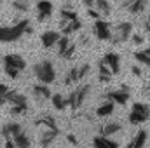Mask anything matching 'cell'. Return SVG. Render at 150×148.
I'll list each match as a JSON object with an SVG mask.
<instances>
[{
	"instance_id": "7bdbcfd3",
	"label": "cell",
	"mask_w": 150,
	"mask_h": 148,
	"mask_svg": "<svg viewBox=\"0 0 150 148\" xmlns=\"http://www.w3.org/2000/svg\"><path fill=\"white\" fill-rule=\"evenodd\" d=\"M149 89H150V85H149Z\"/></svg>"
},
{
	"instance_id": "9c48e42d",
	"label": "cell",
	"mask_w": 150,
	"mask_h": 148,
	"mask_svg": "<svg viewBox=\"0 0 150 148\" xmlns=\"http://www.w3.org/2000/svg\"><path fill=\"white\" fill-rule=\"evenodd\" d=\"M59 134V129L58 127H42L40 129V134H38V143L42 147H49Z\"/></svg>"
},
{
	"instance_id": "603a6c76",
	"label": "cell",
	"mask_w": 150,
	"mask_h": 148,
	"mask_svg": "<svg viewBox=\"0 0 150 148\" xmlns=\"http://www.w3.org/2000/svg\"><path fill=\"white\" fill-rule=\"evenodd\" d=\"M120 131H122V125L119 122H108L103 127H100V134H103V136H112V134H117Z\"/></svg>"
},
{
	"instance_id": "74e56055",
	"label": "cell",
	"mask_w": 150,
	"mask_h": 148,
	"mask_svg": "<svg viewBox=\"0 0 150 148\" xmlns=\"http://www.w3.org/2000/svg\"><path fill=\"white\" fill-rule=\"evenodd\" d=\"M94 2H96V0H82V4H84L86 7H94Z\"/></svg>"
},
{
	"instance_id": "83f0119b",
	"label": "cell",
	"mask_w": 150,
	"mask_h": 148,
	"mask_svg": "<svg viewBox=\"0 0 150 148\" xmlns=\"http://www.w3.org/2000/svg\"><path fill=\"white\" fill-rule=\"evenodd\" d=\"M94 7H96L103 16H110V12H112V4H110L108 0H96V2H94Z\"/></svg>"
},
{
	"instance_id": "f546056e",
	"label": "cell",
	"mask_w": 150,
	"mask_h": 148,
	"mask_svg": "<svg viewBox=\"0 0 150 148\" xmlns=\"http://www.w3.org/2000/svg\"><path fill=\"white\" fill-rule=\"evenodd\" d=\"M134 59L140 63V65H145V66H150V56L145 52V51H136L134 54Z\"/></svg>"
},
{
	"instance_id": "4316f807",
	"label": "cell",
	"mask_w": 150,
	"mask_h": 148,
	"mask_svg": "<svg viewBox=\"0 0 150 148\" xmlns=\"http://www.w3.org/2000/svg\"><path fill=\"white\" fill-rule=\"evenodd\" d=\"M12 140H14V145H16L18 148H28L30 145H32V140H30L23 131H21L19 134H16Z\"/></svg>"
},
{
	"instance_id": "7a4b0ae2",
	"label": "cell",
	"mask_w": 150,
	"mask_h": 148,
	"mask_svg": "<svg viewBox=\"0 0 150 148\" xmlns=\"http://www.w3.org/2000/svg\"><path fill=\"white\" fill-rule=\"evenodd\" d=\"M26 68V61L19 54H7L4 56V72L9 78H18V75Z\"/></svg>"
},
{
	"instance_id": "2e32d148",
	"label": "cell",
	"mask_w": 150,
	"mask_h": 148,
	"mask_svg": "<svg viewBox=\"0 0 150 148\" xmlns=\"http://www.w3.org/2000/svg\"><path fill=\"white\" fill-rule=\"evenodd\" d=\"M113 77V72L110 70V66L101 59L100 63H98V78H100V82H103V84H107V82H110Z\"/></svg>"
},
{
	"instance_id": "ffe728a7",
	"label": "cell",
	"mask_w": 150,
	"mask_h": 148,
	"mask_svg": "<svg viewBox=\"0 0 150 148\" xmlns=\"http://www.w3.org/2000/svg\"><path fill=\"white\" fill-rule=\"evenodd\" d=\"M147 134H149V132H147L145 129H140V131L134 134V138L127 143V147L129 148H142L147 143Z\"/></svg>"
},
{
	"instance_id": "d590c367",
	"label": "cell",
	"mask_w": 150,
	"mask_h": 148,
	"mask_svg": "<svg viewBox=\"0 0 150 148\" xmlns=\"http://www.w3.org/2000/svg\"><path fill=\"white\" fill-rule=\"evenodd\" d=\"M131 38H133V42H134L136 45L143 44V37H142V35H138V33H136V35H131Z\"/></svg>"
},
{
	"instance_id": "8992f818",
	"label": "cell",
	"mask_w": 150,
	"mask_h": 148,
	"mask_svg": "<svg viewBox=\"0 0 150 148\" xmlns=\"http://www.w3.org/2000/svg\"><path fill=\"white\" fill-rule=\"evenodd\" d=\"M89 91H91V87H89L87 84H84V85H79L77 89H74V91L70 92V96L67 98L68 108H72V110H79V108L82 106V103L86 101V98H87Z\"/></svg>"
},
{
	"instance_id": "f35d334b",
	"label": "cell",
	"mask_w": 150,
	"mask_h": 148,
	"mask_svg": "<svg viewBox=\"0 0 150 148\" xmlns=\"http://www.w3.org/2000/svg\"><path fill=\"white\" fill-rule=\"evenodd\" d=\"M145 32H147V33H150V16L147 18V21H145Z\"/></svg>"
},
{
	"instance_id": "30bf717a",
	"label": "cell",
	"mask_w": 150,
	"mask_h": 148,
	"mask_svg": "<svg viewBox=\"0 0 150 148\" xmlns=\"http://www.w3.org/2000/svg\"><path fill=\"white\" fill-rule=\"evenodd\" d=\"M107 98H108V99H112L115 105L124 106V105L129 101V87H127V85H122V89L110 91V92H107Z\"/></svg>"
},
{
	"instance_id": "6da1fadb",
	"label": "cell",
	"mask_w": 150,
	"mask_h": 148,
	"mask_svg": "<svg viewBox=\"0 0 150 148\" xmlns=\"http://www.w3.org/2000/svg\"><path fill=\"white\" fill-rule=\"evenodd\" d=\"M30 33H33V28H32V21L30 19H19L12 26L0 25V42H4V44L18 42L21 37L30 35Z\"/></svg>"
},
{
	"instance_id": "f1b7e54d",
	"label": "cell",
	"mask_w": 150,
	"mask_h": 148,
	"mask_svg": "<svg viewBox=\"0 0 150 148\" xmlns=\"http://www.w3.org/2000/svg\"><path fill=\"white\" fill-rule=\"evenodd\" d=\"M79 80H80V78H79V66H74V68H70V70L67 72L63 84H65V85H70V84L79 82Z\"/></svg>"
},
{
	"instance_id": "ba28073f",
	"label": "cell",
	"mask_w": 150,
	"mask_h": 148,
	"mask_svg": "<svg viewBox=\"0 0 150 148\" xmlns=\"http://www.w3.org/2000/svg\"><path fill=\"white\" fill-rule=\"evenodd\" d=\"M93 32L98 40H110L112 38V28L110 25L101 18V19H94V25H93Z\"/></svg>"
},
{
	"instance_id": "9a60e30c",
	"label": "cell",
	"mask_w": 150,
	"mask_h": 148,
	"mask_svg": "<svg viewBox=\"0 0 150 148\" xmlns=\"http://www.w3.org/2000/svg\"><path fill=\"white\" fill-rule=\"evenodd\" d=\"M103 61L110 66V70L113 72V75H117L120 72V58H119V54H115V52H107V54L103 56Z\"/></svg>"
},
{
	"instance_id": "5b68a950",
	"label": "cell",
	"mask_w": 150,
	"mask_h": 148,
	"mask_svg": "<svg viewBox=\"0 0 150 148\" xmlns=\"http://www.w3.org/2000/svg\"><path fill=\"white\" fill-rule=\"evenodd\" d=\"M150 118V106L147 103H134L133 108L129 111V124L138 125L143 124Z\"/></svg>"
},
{
	"instance_id": "7c38bea8",
	"label": "cell",
	"mask_w": 150,
	"mask_h": 148,
	"mask_svg": "<svg viewBox=\"0 0 150 148\" xmlns=\"http://www.w3.org/2000/svg\"><path fill=\"white\" fill-rule=\"evenodd\" d=\"M122 7L131 14H142L147 7V0H122Z\"/></svg>"
},
{
	"instance_id": "e575fe53",
	"label": "cell",
	"mask_w": 150,
	"mask_h": 148,
	"mask_svg": "<svg viewBox=\"0 0 150 148\" xmlns=\"http://www.w3.org/2000/svg\"><path fill=\"white\" fill-rule=\"evenodd\" d=\"M91 72V65H87V63H84L82 66H79V78L82 80V78H86V75Z\"/></svg>"
},
{
	"instance_id": "1f68e13d",
	"label": "cell",
	"mask_w": 150,
	"mask_h": 148,
	"mask_svg": "<svg viewBox=\"0 0 150 148\" xmlns=\"http://www.w3.org/2000/svg\"><path fill=\"white\" fill-rule=\"evenodd\" d=\"M28 111V103H23V105H16V106H11V113L12 115H23Z\"/></svg>"
},
{
	"instance_id": "ab89813d",
	"label": "cell",
	"mask_w": 150,
	"mask_h": 148,
	"mask_svg": "<svg viewBox=\"0 0 150 148\" xmlns=\"http://www.w3.org/2000/svg\"><path fill=\"white\" fill-rule=\"evenodd\" d=\"M133 75H136V77H140V75H142V70H140L138 66H133Z\"/></svg>"
},
{
	"instance_id": "4fadbf2b",
	"label": "cell",
	"mask_w": 150,
	"mask_h": 148,
	"mask_svg": "<svg viewBox=\"0 0 150 148\" xmlns=\"http://www.w3.org/2000/svg\"><path fill=\"white\" fill-rule=\"evenodd\" d=\"M59 37H61V33H59V32L47 30V32H44V33L40 35V42H42V45H44L45 49H51V47H54V45L58 44Z\"/></svg>"
},
{
	"instance_id": "836d02e7",
	"label": "cell",
	"mask_w": 150,
	"mask_h": 148,
	"mask_svg": "<svg viewBox=\"0 0 150 148\" xmlns=\"http://www.w3.org/2000/svg\"><path fill=\"white\" fill-rule=\"evenodd\" d=\"M87 16L93 18V19H101V18H103V14H101L96 7H87Z\"/></svg>"
},
{
	"instance_id": "e0dca14e",
	"label": "cell",
	"mask_w": 150,
	"mask_h": 148,
	"mask_svg": "<svg viewBox=\"0 0 150 148\" xmlns=\"http://www.w3.org/2000/svg\"><path fill=\"white\" fill-rule=\"evenodd\" d=\"M23 103H28L26 101V96L23 92L16 91V89H12V91L9 89V92H7V105L16 106V105H23Z\"/></svg>"
},
{
	"instance_id": "484cf974",
	"label": "cell",
	"mask_w": 150,
	"mask_h": 148,
	"mask_svg": "<svg viewBox=\"0 0 150 148\" xmlns=\"http://www.w3.org/2000/svg\"><path fill=\"white\" fill-rule=\"evenodd\" d=\"M35 125L37 127H58L56 125V120L51 117V115H42V117H38L37 120H35Z\"/></svg>"
},
{
	"instance_id": "d6a6232c",
	"label": "cell",
	"mask_w": 150,
	"mask_h": 148,
	"mask_svg": "<svg viewBox=\"0 0 150 148\" xmlns=\"http://www.w3.org/2000/svg\"><path fill=\"white\" fill-rule=\"evenodd\" d=\"M7 92H9V87L5 84H0V106L7 105Z\"/></svg>"
},
{
	"instance_id": "b9f144b4",
	"label": "cell",
	"mask_w": 150,
	"mask_h": 148,
	"mask_svg": "<svg viewBox=\"0 0 150 148\" xmlns=\"http://www.w3.org/2000/svg\"><path fill=\"white\" fill-rule=\"evenodd\" d=\"M2 5H4V0H0V9H2Z\"/></svg>"
},
{
	"instance_id": "cb8c5ba5",
	"label": "cell",
	"mask_w": 150,
	"mask_h": 148,
	"mask_svg": "<svg viewBox=\"0 0 150 148\" xmlns=\"http://www.w3.org/2000/svg\"><path fill=\"white\" fill-rule=\"evenodd\" d=\"M93 145H94V147H107V148H117L119 147L117 141H113V140H110L108 136H103V134L96 136V138L93 140Z\"/></svg>"
},
{
	"instance_id": "5bb4252c",
	"label": "cell",
	"mask_w": 150,
	"mask_h": 148,
	"mask_svg": "<svg viewBox=\"0 0 150 148\" xmlns=\"http://www.w3.org/2000/svg\"><path fill=\"white\" fill-rule=\"evenodd\" d=\"M33 96L40 99V101H44V99H51V96H52V92H51V89L47 87V84H44V82H38L33 85Z\"/></svg>"
},
{
	"instance_id": "8d00e7d4",
	"label": "cell",
	"mask_w": 150,
	"mask_h": 148,
	"mask_svg": "<svg viewBox=\"0 0 150 148\" xmlns=\"http://www.w3.org/2000/svg\"><path fill=\"white\" fill-rule=\"evenodd\" d=\"M67 141H68L70 145H77V138H75L74 134H67Z\"/></svg>"
},
{
	"instance_id": "7402d4cb",
	"label": "cell",
	"mask_w": 150,
	"mask_h": 148,
	"mask_svg": "<svg viewBox=\"0 0 150 148\" xmlns=\"http://www.w3.org/2000/svg\"><path fill=\"white\" fill-rule=\"evenodd\" d=\"M59 16H61V23L79 19V14L75 12L74 5H63V7H61V11H59Z\"/></svg>"
},
{
	"instance_id": "4dcf8cb0",
	"label": "cell",
	"mask_w": 150,
	"mask_h": 148,
	"mask_svg": "<svg viewBox=\"0 0 150 148\" xmlns=\"http://www.w3.org/2000/svg\"><path fill=\"white\" fill-rule=\"evenodd\" d=\"M12 7L19 12H28L30 9V0H12Z\"/></svg>"
},
{
	"instance_id": "d4e9b609",
	"label": "cell",
	"mask_w": 150,
	"mask_h": 148,
	"mask_svg": "<svg viewBox=\"0 0 150 148\" xmlns=\"http://www.w3.org/2000/svg\"><path fill=\"white\" fill-rule=\"evenodd\" d=\"M51 101H52V106H54L58 111H63L67 106H68L67 98H65L63 94H59V92H54V94L51 96Z\"/></svg>"
},
{
	"instance_id": "52a82bcc",
	"label": "cell",
	"mask_w": 150,
	"mask_h": 148,
	"mask_svg": "<svg viewBox=\"0 0 150 148\" xmlns=\"http://www.w3.org/2000/svg\"><path fill=\"white\" fill-rule=\"evenodd\" d=\"M56 47H58L59 58H63V59H70L75 52V44L70 40V35H63V33H61V37L58 40Z\"/></svg>"
},
{
	"instance_id": "8fae6325",
	"label": "cell",
	"mask_w": 150,
	"mask_h": 148,
	"mask_svg": "<svg viewBox=\"0 0 150 148\" xmlns=\"http://www.w3.org/2000/svg\"><path fill=\"white\" fill-rule=\"evenodd\" d=\"M35 9H37V19L38 21L49 19V18L52 16V11H54L52 4H51L49 0H38L37 5H35Z\"/></svg>"
},
{
	"instance_id": "ee69618b",
	"label": "cell",
	"mask_w": 150,
	"mask_h": 148,
	"mask_svg": "<svg viewBox=\"0 0 150 148\" xmlns=\"http://www.w3.org/2000/svg\"><path fill=\"white\" fill-rule=\"evenodd\" d=\"M37 2H38V0H37Z\"/></svg>"
},
{
	"instance_id": "60d3db41",
	"label": "cell",
	"mask_w": 150,
	"mask_h": 148,
	"mask_svg": "<svg viewBox=\"0 0 150 148\" xmlns=\"http://www.w3.org/2000/svg\"><path fill=\"white\" fill-rule=\"evenodd\" d=\"M143 51H145V52H147V54L150 56V47H147V49H143Z\"/></svg>"
},
{
	"instance_id": "ac0fdd59",
	"label": "cell",
	"mask_w": 150,
	"mask_h": 148,
	"mask_svg": "<svg viewBox=\"0 0 150 148\" xmlns=\"http://www.w3.org/2000/svg\"><path fill=\"white\" fill-rule=\"evenodd\" d=\"M21 131H23L21 124H18V122H9V124H5V125L2 127V136H4V138H14V136L19 134Z\"/></svg>"
},
{
	"instance_id": "277c9868",
	"label": "cell",
	"mask_w": 150,
	"mask_h": 148,
	"mask_svg": "<svg viewBox=\"0 0 150 148\" xmlns=\"http://www.w3.org/2000/svg\"><path fill=\"white\" fill-rule=\"evenodd\" d=\"M133 35V25L129 23V21H120V23H117V26L113 28L112 32V44H124V42H127L129 38Z\"/></svg>"
},
{
	"instance_id": "44dd1931",
	"label": "cell",
	"mask_w": 150,
	"mask_h": 148,
	"mask_svg": "<svg viewBox=\"0 0 150 148\" xmlns=\"http://www.w3.org/2000/svg\"><path fill=\"white\" fill-rule=\"evenodd\" d=\"M80 28H82L80 19H74V21L61 23V33H63V35H72V33H75V32H79Z\"/></svg>"
},
{
	"instance_id": "3957f363",
	"label": "cell",
	"mask_w": 150,
	"mask_h": 148,
	"mask_svg": "<svg viewBox=\"0 0 150 148\" xmlns=\"http://www.w3.org/2000/svg\"><path fill=\"white\" fill-rule=\"evenodd\" d=\"M33 73L38 78V82H44V84H52L56 80V70H54V65L49 61V59H44V61H38L37 65L33 66Z\"/></svg>"
},
{
	"instance_id": "d6986e66",
	"label": "cell",
	"mask_w": 150,
	"mask_h": 148,
	"mask_svg": "<svg viewBox=\"0 0 150 148\" xmlns=\"http://www.w3.org/2000/svg\"><path fill=\"white\" fill-rule=\"evenodd\" d=\"M115 110V103H113L112 99H108L107 98V101H103L98 108H96V115L98 117H110Z\"/></svg>"
}]
</instances>
